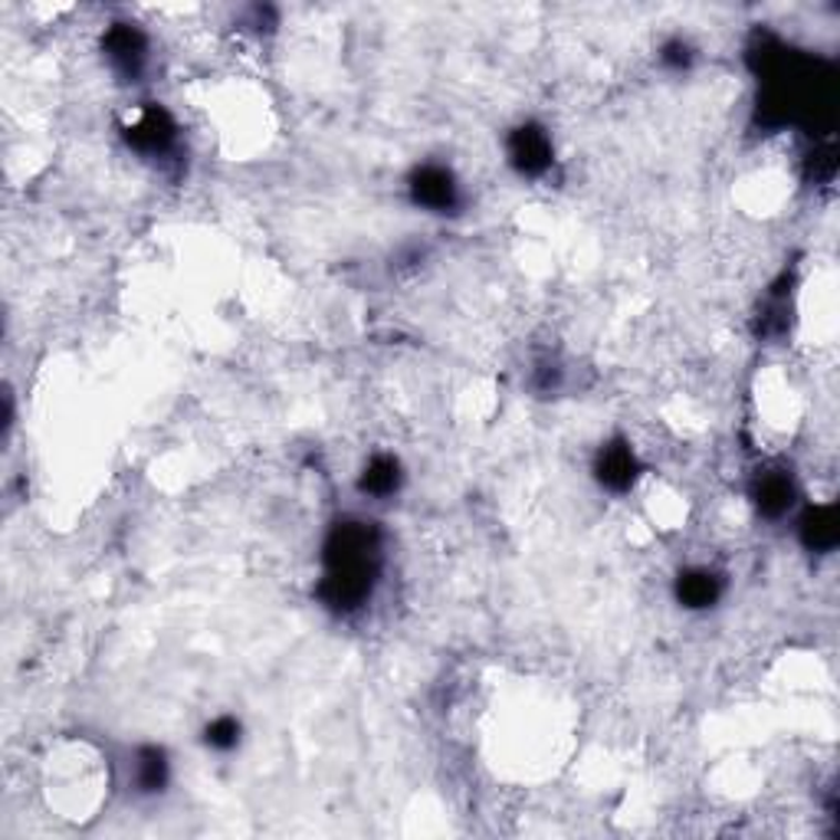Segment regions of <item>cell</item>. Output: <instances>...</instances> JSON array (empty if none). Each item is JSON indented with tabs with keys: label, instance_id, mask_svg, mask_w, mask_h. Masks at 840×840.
Masks as SVG:
<instances>
[{
	"label": "cell",
	"instance_id": "1",
	"mask_svg": "<svg viewBox=\"0 0 840 840\" xmlns=\"http://www.w3.org/2000/svg\"><path fill=\"white\" fill-rule=\"evenodd\" d=\"M377 578V536L369 522H339L325 542V574L319 598L332 611H355L369 601Z\"/></svg>",
	"mask_w": 840,
	"mask_h": 840
},
{
	"label": "cell",
	"instance_id": "2",
	"mask_svg": "<svg viewBox=\"0 0 840 840\" xmlns=\"http://www.w3.org/2000/svg\"><path fill=\"white\" fill-rule=\"evenodd\" d=\"M125 142L148 158H165L178 145V125L162 105H142L125 125Z\"/></svg>",
	"mask_w": 840,
	"mask_h": 840
},
{
	"label": "cell",
	"instance_id": "3",
	"mask_svg": "<svg viewBox=\"0 0 840 840\" xmlns=\"http://www.w3.org/2000/svg\"><path fill=\"white\" fill-rule=\"evenodd\" d=\"M102 50L108 66L122 76V80H138L145 63H148V40L138 27L132 23H112L102 37Z\"/></svg>",
	"mask_w": 840,
	"mask_h": 840
},
{
	"label": "cell",
	"instance_id": "4",
	"mask_svg": "<svg viewBox=\"0 0 840 840\" xmlns=\"http://www.w3.org/2000/svg\"><path fill=\"white\" fill-rule=\"evenodd\" d=\"M506 152H509V162L519 175L526 178H539L549 172L552 158H556V148H552V138L542 125L536 122H526L519 125L509 142H506Z\"/></svg>",
	"mask_w": 840,
	"mask_h": 840
},
{
	"label": "cell",
	"instance_id": "5",
	"mask_svg": "<svg viewBox=\"0 0 840 840\" xmlns=\"http://www.w3.org/2000/svg\"><path fill=\"white\" fill-rule=\"evenodd\" d=\"M411 200L431 214H454L460 207V185L444 165H421L411 175Z\"/></svg>",
	"mask_w": 840,
	"mask_h": 840
},
{
	"label": "cell",
	"instance_id": "6",
	"mask_svg": "<svg viewBox=\"0 0 840 840\" xmlns=\"http://www.w3.org/2000/svg\"><path fill=\"white\" fill-rule=\"evenodd\" d=\"M637 473H641V464H637L634 450L624 440H611L594 457V476L611 492H628L634 486Z\"/></svg>",
	"mask_w": 840,
	"mask_h": 840
},
{
	"label": "cell",
	"instance_id": "7",
	"mask_svg": "<svg viewBox=\"0 0 840 840\" xmlns=\"http://www.w3.org/2000/svg\"><path fill=\"white\" fill-rule=\"evenodd\" d=\"M719 594H723V581H719V574H713L706 568H693L676 578V601L683 608H693V611L713 608L719 601Z\"/></svg>",
	"mask_w": 840,
	"mask_h": 840
},
{
	"label": "cell",
	"instance_id": "8",
	"mask_svg": "<svg viewBox=\"0 0 840 840\" xmlns=\"http://www.w3.org/2000/svg\"><path fill=\"white\" fill-rule=\"evenodd\" d=\"M840 539V516L834 506H818L801 519V542L811 552H831Z\"/></svg>",
	"mask_w": 840,
	"mask_h": 840
},
{
	"label": "cell",
	"instance_id": "9",
	"mask_svg": "<svg viewBox=\"0 0 840 840\" xmlns=\"http://www.w3.org/2000/svg\"><path fill=\"white\" fill-rule=\"evenodd\" d=\"M791 502H795V483H791L788 473H765L755 483V506L765 516L778 519L791 509Z\"/></svg>",
	"mask_w": 840,
	"mask_h": 840
},
{
	"label": "cell",
	"instance_id": "10",
	"mask_svg": "<svg viewBox=\"0 0 840 840\" xmlns=\"http://www.w3.org/2000/svg\"><path fill=\"white\" fill-rule=\"evenodd\" d=\"M401 479H404L401 464H397L394 457L381 454V457H374L372 464L365 467L362 479H359V489H362L365 496L384 499V496H394V492L401 489Z\"/></svg>",
	"mask_w": 840,
	"mask_h": 840
},
{
	"label": "cell",
	"instance_id": "11",
	"mask_svg": "<svg viewBox=\"0 0 840 840\" xmlns=\"http://www.w3.org/2000/svg\"><path fill=\"white\" fill-rule=\"evenodd\" d=\"M168 785V758L165 751L155 746H145L135 751V788L142 795H155L165 791Z\"/></svg>",
	"mask_w": 840,
	"mask_h": 840
},
{
	"label": "cell",
	"instance_id": "12",
	"mask_svg": "<svg viewBox=\"0 0 840 840\" xmlns=\"http://www.w3.org/2000/svg\"><path fill=\"white\" fill-rule=\"evenodd\" d=\"M204 743L217 751H230L240 743V723L234 716H217L207 729H204Z\"/></svg>",
	"mask_w": 840,
	"mask_h": 840
},
{
	"label": "cell",
	"instance_id": "13",
	"mask_svg": "<svg viewBox=\"0 0 840 840\" xmlns=\"http://www.w3.org/2000/svg\"><path fill=\"white\" fill-rule=\"evenodd\" d=\"M660 60H663V66H670V70H689V63H693V46H689L686 40H666L663 50H660Z\"/></svg>",
	"mask_w": 840,
	"mask_h": 840
}]
</instances>
